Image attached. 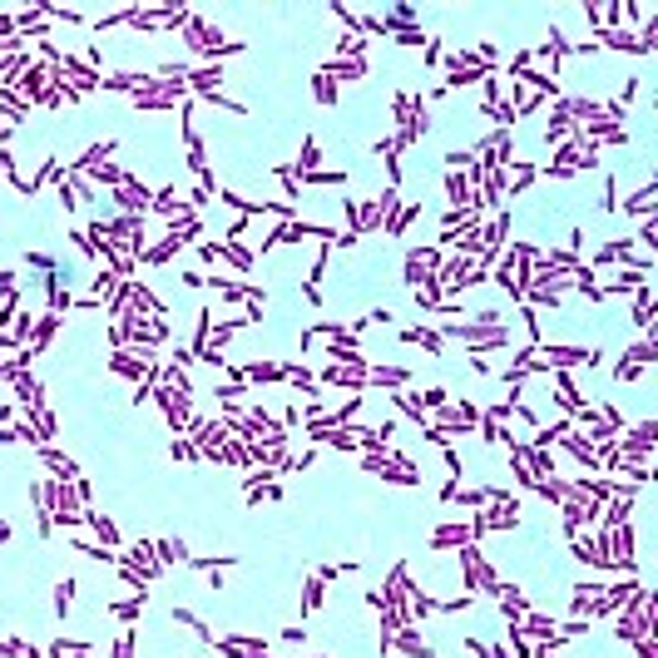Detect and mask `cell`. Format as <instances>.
Returning <instances> with one entry per match:
<instances>
[{"mask_svg":"<svg viewBox=\"0 0 658 658\" xmlns=\"http://www.w3.org/2000/svg\"><path fill=\"white\" fill-rule=\"evenodd\" d=\"M490 65H480V54H456L451 60V84H470V80H480Z\"/></svg>","mask_w":658,"mask_h":658,"instance_id":"obj_1","label":"cell"}]
</instances>
